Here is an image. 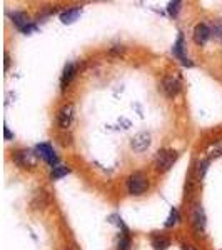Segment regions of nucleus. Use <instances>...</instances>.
Instances as JSON below:
<instances>
[{
  "mask_svg": "<svg viewBox=\"0 0 222 250\" xmlns=\"http://www.w3.org/2000/svg\"><path fill=\"white\" fill-rule=\"evenodd\" d=\"M80 12H82V9H80V7H75V9H68L66 12H62V14H60V22H62V23H72V22H75V20L79 19Z\"/></svg>",
  "mask_w": 222,
  "mask_h": 250,
  "instance_id": "obj_14",
  "label": "nucleus"
},
{
  "mask_svg": "<svg viewBox=\"0 0 222 250\" xmlns=\"http://www.w3.org/2000/svg\"><path fill=\"white\" fill-rule=\"evenodd\" d=\"M152 140H151V134H147V132H140V134H137L134 139L131 140V147L134 152H144L147 150L149 147H151Z\"/></svg>",
  "mask_w": 222,
  "mask_h": 250,
  "instance_id": "obj_11",
  "label": "nucleus"
},
{
  "mask_svg": "<svg viewBox=\"0 0 222 250\" xmlns=\"http://www.w3.org/2000/svg\"><path fill=\"white\" fill-rule=\"evenodd\" d=\"M34 152H35V155L40 157V159H42L47 165H50L52 168L59 165V157H57V154H55L54 147H52L50 144L44 142V144L35 145V150Z\"/></svg>",
  "mask_w": 222,
  "mask_h": 250,
  "instance_id": "obj_3",
  "label": "nucleus"
},
{
  "mask_svg": "<svg viewBox=\"0 0 222 250\" xmlns=\"http://www.w3.org/2000/svg\"><path fill=\"white\" fill-rule=\"evenodd\" d=\"M180 249H182V250H197L196 245L187 244V242H182V245H180Z\"/></svg>",
  "mask_w": 222,
  "mask_h": 250,
  "instance_id": "obj_23",
  "label": "nucleus"
},
{
  "mask_svg": "<svg viewBox=\"0 0 222 250\" xmlns=\"http://www.w3.org/2000/svg\"><path fill=\"white\" fill-rule=\"evenodd\" d=\"M184 50H185L184 35H182V34H179V37H177V40L174 42V47H172V55H174L176 59H179V60H180V63H182L184 67H192L194 63L187 59V55L184 54Z\"/></svg>",
  "mask_w": 222,
  "mask_h": 250,
  "instance_id": "obj_9",
  "label": "nucleus"
},
{
  "mask_svg": "<svg viewBox=\"0 0 222 250\" xmlns=\"http://www.w3.org/2000/svg\"><path fill=\"white\" fill-rule=\"evenodd\" d=\"M127 192L131 195H142V193L149 188V179L142 172H134L127 177L126 180Z\"/></svg>",
  "mask_w": 222,
  "mask_h": 250,
  "instance_id": "obj_2",
  "label": "nucleus"
},
{
  "mask_svg": "<svg viewBox=\"0 0 222 250\" xmlns=\"http://www.w3.org/2000/svg\"><path fill=\"white\" fill-rule=\"evenodd\" d=\"M211 34L216 40L222 42V19H216L211 22Z\"/></svg>",
  "mask_w": 222,
  "mask_h": 250,
  "instance_id": "obj_18",
  "label": "nucleus"
},
{
  "mask_svg": "<svg viewBox=\"0 0 222 250\" xmlns=\"http://www.w3.org/2000/svg\"><path fill=\"white\" fill-rule=\"evenodd\" d=\"M180 5H182V2H179V0L169 2V5H167L169 15H171V17H177V14H179V10H180Z\"/></svg>",
  "mask_w": 222,
  "mask_h": 250,
  "instance_id": "obj_22",
  "label": "nucleus"
},
{
  "mask_svg": "<svg viewBox=\"0 0 222 250\" xmlns=\"http://www.w3.org/2000/svg\"><path fill=\"white\" fill-rule=\"evenodd\" d=\"M180 87H182V83H180L179 75L167 74L162 79V92H164V95L167 97V99H174V97L179 95Z\"/></svg>",
  "mask_w": 222,
  "mask_h": 250,
  "instance_id": "obj_4",
  "label": "nucleus"
},
{
  "mask_svg": "<svg viewBox=\"0 0 222 250\" xmlns=\"http://www.w3.org/2000/svg\"><path fill=\"white\" fill-rule=\"evenodd\" d=\"M211 37H212L211 27H209L207 23H197V25L194 27V42H196L197 45H205Z\"/></svg>",
  "mask_w": 222,
  "mask_h": 250,
  "instance_id": "obj_10",
  "label": "nucleus"
},
{
  "mask_svg": "<svg viewBox=\"0 0 222 250\" xmlns=\"http://www.w3.org/2000/svg\"><path fill=\"white\" fill-rule=\"evenodd\" d=\"M180 222V213H179V210L174 207L171 210V213H169V217H167V220L164 222V227L165 229H172V227H176L177 224Z\"/></svg>",
  "mask_w": 222,
  "mask_h": 250,
  "instance_id": "obj_16",
  "label": "nucleus"
},
{
  "mask_svg": "<svg viewBox=\"0 0 222 250\" xmlns=\"http://www.w3.org/2000/svg\"><path fill=\"white\" fill-rule=\"evenodd\" d=\"M35 152L27 150V148H20V150L14 152V162L22 168H34L37 165V160H35Z\"/></svg>",
  "mask_w": 222,
  "mask_h": 250,
  "instance_id": "obj_5",
  "label": "nucleus"
},
{
  "mask_svg": "<svg viewBox=\"0 0 222 250\" xmlns=\"http://www.w3.org/2000/svg\"><path fill=\"white\" fill-rule=\"evenodd\" d=\"M207 167H209V159H200L199 162L196 165V175L199 180L204 179L205 172H207Z\"/></svg>",
  "mask_w": 222,
  "mask_h": 250,
  "instance_id": "obj_20",
  "label": "nucleus"
},
{
  "mask_svg": "<svg viewBox=\"0 0 222 250\" xmlns=\"http://www.w3.org/2000/svg\"><path fill=\"white\" fill-rule=\"evenodd\" d=\"M207 155H209V159H216V157L222 155V140L209 145V147H207Z\"/></svg>",
  "mask_w": 222,
  "mask_h": 250,
  "instance_id": "obj_19",
  "label": "nucleus"
},
{
  "mask_svg": "<svg viewBox=\"0 0 222 250\" xmlns=\"http://www.w3.org/2000/svg\"><path fill=\"white\" fill-rule=\"evenodd\" d=\"M151 244L154 250H167L171 247V239L169 237H165L164 233H152L151 237Z\"/></svg>",
  "mask_w": 222,
  "mask_h": 250,
  "instance_id": "obj_13",
  "label": "nucleus"
},
{
  "mask_svg": "<svg viewBox=\"0 0 222 250\" xmlns=\"http://www.w3.org/2000/svg\"><path fill=\"white\" fill-rule=\"evenodd\" d=\"M74 115H75V108L72 104H66V105L60 107V110L57 112V125L60 128H68L74 122Z\"/></svg>",
  "mask_w": 222,
  "mask_h": 250,
  "instance_id": "obj_7",
  "label": "nucleus"
},
{
  "mask_svg": "<svg viewBox=\"0 0 222 250\" xmlns=\"http://www.w3.org/2000/svg\"><path fill=\"white\" fill-rule=\"evenodd\" d=\"M75 72H77V67H75V63H72V62L64 67L62 77H60V90L62 92H66V88L70 85L72 79L75 77Z\"/></svg>",
  "mask_w": 222,
  "mask_h": 250,
  "instance_id": "obj_12",
  "label": "nucleus"
},
{
  "mask_svg": "<svg viewBox=\"0 0 222 250\" xmlns=\"http://www.w3.org/2000/svg\"><path fill=\"white\" fill-rule=\"evenodd\" d=\"M192 229L196 235H204L205 232V213L202 205H196L192 210Z\"/></svg>",
  "mask_w": 222,
  "mask_h": 250,
  "instance_id": "obj_8",
  "label": "nucleus"
},
{
  "mask_svg": "<svg viewBox=\"0 0 222 250\" xmlns=\"http://www.w3.org/2000/svg\"><path fill=\"white\" fill-rule=\"evenodd\" d=\"M5 139H7V140L14 139V135H12V134H10V128H9V127H7V125H5Z\"/></svg>",
  "mask_w": 222,
  "mask_h": 250,
  "instance_id": "obj_24",
  "label": "nucleus"
},
{
  "mask_svg": "<svg viewBox=\"0 0 222 250\" xmlns=\"http://www.w3.org/2000/svg\"><path fill=\"white\" fill-rule=\"evenodd\" d=\"M32 205H34L35 208H44L47 205V195L44 190H40L35 193V200H32Z\"/></svg>",
  "mask_w": 222,
  "mask_h": 250,
  "instance_id": "obj_21",
  "label": "nucleus"
},
{
  "mask_svg": "<svg viewBox=\"0 0 222 250\" xmlns=\"http://www.w3.org/2000/svg\"><path fill=\"white\" fill-rule=\"evenodd\" d=\"M67 173H70V168L67 167V165H57V167H54L50 170V180H59L62 179V177H66Z\"/></svg>",
  "mask_w": 222,
  "mask_h": 250,
  "instance_id": "obj_15",
  "label": "nucleus"
},
{
  "mask_svg": "<svg viewBox=\"0 0 222 250\" xmlns=\"http://www.w3.org/2000/svg\"><path fill=\"white\" fill-rule=\"evenodd\" d=\"M5 68H9V55H5Z\"/></svg>",
  "mask_w": 222,
  "mask_h": 250,
  "instance_id": "obj_25",
  "label": "nucleus"
},
{
  "mask_svg": "<svg viewBox=\"0 0 222 250\" xmlns=\"http://www.w3.org/2000/svg\"><path fill=\"white\" fill-rule=\"evenodd\" d=\"M12 22L23 34H32L34 30H37V25L32 23V20L29 19V15L25 12H14L12 14Z\"/></svg>",
  "mask_w": 222,
  "mask_h": 250,
  "instance_id": "obj_6",
  "label": "nucleus"
},
{
  "mask_svg": "<svg viewBox=\"0 0 222 250\" xmlns=\"http://www.w3.org/2000/svg\"><path fill=\"white\" fill-rule=\"evenodd\" d=\"M177 159H179V154H177V150L174 148H160V150H157V154L154 157V168L155 172H167L172 168V165L177 162Z\"/></svg>",
  "mask_w": 222,
  "mask_h": 250,
  "instance_id": "obj_1",
  "label": "nucleus"
},
{
  "mask_svg": "<svg viewBox=\"0 0 222 250\" xmlns=\"http://www.w3.org/2000/svg\"><path fill=\"white\" fill-rule=\"evenodd\" d=\"M131 249V235L129 232H120L117 239V250H129Z\"/></svg>",
  "mask_w": 222,
  "mask_h": 250,
  "instance_id": "obj_17",
  "label": "nucleus"
}]
</instances>
